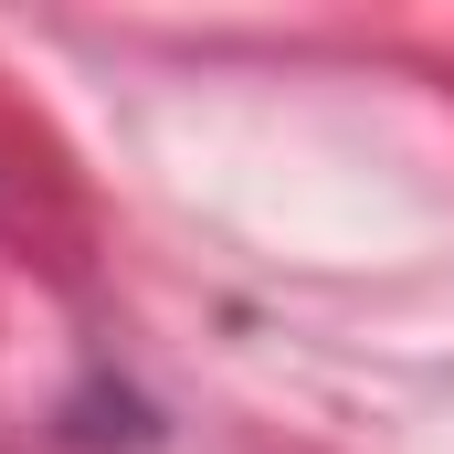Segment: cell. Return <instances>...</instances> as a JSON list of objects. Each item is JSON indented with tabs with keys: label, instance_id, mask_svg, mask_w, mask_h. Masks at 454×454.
I'll return each mask as SVG.
<instances>
[]
</instances>
